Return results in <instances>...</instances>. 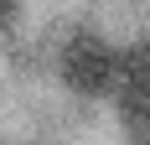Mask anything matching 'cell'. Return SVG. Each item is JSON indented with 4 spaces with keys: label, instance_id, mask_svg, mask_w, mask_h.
<instances>
[{
    "label": "cell",
    "instance_id": "1",
    "mask_svg": "<svg viewBox=\"0 0 150 145\" xmlns=\"http://www.w3.org/2000/svg\"><path fill=\"white\" fill-rule=\"evenodd\" d=\"M57 78L78 99H109L119 83V47L98 31H73L57 52Z\"/></svg>",
    "mask_w": 150,
    "mask_h": 145
},
{
    "label": "cell",
    "instance_id": "2",
    "mask_svg": "<svg viewBox=\"0 0 150 145\" xmlns=\"http://www.w3.org/2000/svg\"><path fill=\"white\" fill-rule=\"evenodd\" d=\"M109 99L119 104V124L129 145H150V31L119 52V83Z\"/></svg>",
    "mask_w": 150,
    "mask_h": 145
},
{
    "label": "cell",
    "instance_id": "3",
    "mask_svg": "<svg viewBox=\"0 0 150 145\" xmlns=\"http://www.w3.org/2000/svg\"><path fill=\"white\" fill-rule=\"evenodd\" d=\"M16 16H21V0H0V36L16 26Z\"/></svg>",
    "mask_w": 150,
    "mask_h": 145
}]
</instances>
